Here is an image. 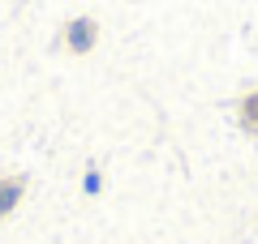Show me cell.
Here are the masks:
<instances>
[{
    "mask_svg": "<svg viewBox=\"0 0 258 244\" xmlns=\"http://www.w3.org/2000/svg\"><path fill=\"white\" fill-rule=\"evenodd\" d=\"M22 197V176H0V218L9 214Z\"/></svg>",
    "mask_w": 258,
    "mask_h": 244,
    "instance_id": "3",
    "label": "cell"
},
{
    "mask_svg": "<svg viewBox=\"0 0 258 244\" xmlns=\"http://www.w3.org/2000/svg\"><path fill=\"white\" fill-rule=\"evenodd\" d=\"M237 125L245 129V133H258V86L237 99Z\"/></svg>",
    "mask_w": 258,
    "mask_h": 244,
    "instance_id": "2",
    "label": "cell"
},
{
    "mask_svg": "<svg viewBox=\"0 0 258 244\" xmlns=\"http://www.w3.org/2000/svg\"><path fill=\"white\" fill-rule=\"evenodd\" d=\"M95 43H99V26H95V18H74L69 26H64V47H69L74 56H86Z\"/></svg>",
    "mask_w": 258,
    "mask_h": 244,
    "instance_id": "1",
    "label": "cell"
}]
</instances>
